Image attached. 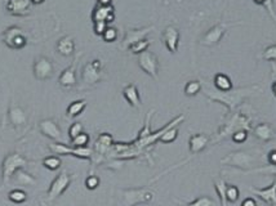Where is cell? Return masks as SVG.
Segmentation results:
<instances>
[{
	"mask_svg": "<svg viewBox=\"0 0 276 206\" xmlns=\"http://www.w3.org/2000/svg\"><path fill=\"white\" fill-rule=\"evenodd\" d=\"M254 90H258V86H245V88H236L227 90V92H219V90H209L205 89L204 94L207 95L209 99L214 100V102H219L222 105L227 107L228 112L234 111L238 106L242 105L243 100L247 97H249Z\"/></svg>",
	"mask_w": 276,
	"mask_h": 206,
	"instance_id": "1",
	"label": "cell"
},
{
	"mask_svg": "<svg viewBox=\"0 0 276 206\" xmlns=\"http://www.w3.org/2000/svg\"><path fill=\"white\" fill-rule=\"evenodd\" d=\"M252 129L250 125V119L248 118L247 115L243 114H235L233 115L230 119L227 120V123L223 124L221 126V129L217 133V138L214 139V143H218L221 140L227 139L228 137L234 134V133L239 132V130H247L249 132Z\"/></svg>",
	"mask_w": 276,
	"mask_h": 206,
	"instance_id": "2",
	"label": "cell"
},
{
	"mask_svg": "<svg viewBox=\"0 0 276 206\" xmlns=\"http://www.w3.org/2000/svg\"><path fill=\"white\" fill-rule=\"evenodd\" d=\"M27 164H29V160L20 152L15 151L7 153L6 158L3 159V163H2V182H3V184H8L13 175L16 174V172L20 169H25Z\"/></svg>",
	"mask_w": 276,
	"mask_h": 206,
	"instance_id": "3",
	"label": "cell"
},
{
	"mask_svg": "<svg viewBox=\"0 0 276 206\" xmlns=\"http://www.w3.org/2000/svg\"><path fill=\"white\" fill-rule=\"evenodd\" d=\"M120 206H135L140 203H150L155 197V192L150 188H127L120 191Z\"/></svg>",
	"mask_w": 276,
	"mask_h": 206,
	"instance_id": "4",
	"label": "cell"
},
{
	"mask_svg": "<svg viewBox=\"0 0 276 206\" xmlns=\"http://www.w3.org/2000/svg\"><path fill=\"white\" fill-rule=\"evenodd\" d=\"M104 76V63L101 60L90 61L81 69V83L85 86H95L102 81Z\"/></svg>",
	"mask_w": 276,
	"mask_h": 206,
	"instance_id": "5",
	"label": "cell"
},
{
	"mask_svg": "<svg viewBox=\"0 0 276 206\" xmlns=\"http://www.w3.org/2000/svg\"><path fill=\"white\" fill-rule=\"evenodd\" d=\"M2 40L8 48L21 50L27 45V36L18 26H9L2 34Z\"/></svg>",
	"mask_w": 276,
	"mask_h": 206,
	"instance_id": "6",
	"label": "cell"
},
{
	"mask_svg": "<svg viewBox=\"0 0 276 206\" xmlns=\"http://www.w3.org/2000/svg\"><path fill=\"white\" fill-rule=\"evenodd\" d=\"M71 182H72L71 175H70L66 170L60 173V174L52 180V183H51L48 191H47V201H48V202H55L60 196H62L65 192L67 191V188L70 187Z\"/></svg>",
	"mask_w": 276,
	"mask_h": 206,
	"instance_id": "7",
	"label": "cell"
},
{
	"mask_svg": "<svg viewBox=\"0 0 276 206\" xmlns=\"http://www.w3.org/2000/svg\"><path fill=\"white\" fill-rule=\"evenodd\" d=\"M239 25L238 23H226V22H219L217 25H214L213 27H210L202 37H200V40H199V44L203 46H214L222 40V37L226 35L227 30L230 29L231 26Z\"/></svg>",
	"mask_w": 276,
	"mask_h": 206,
	"instance_id": "8",
	"label": "cell"
},
{
	"mask_svg": "<svg viewBox=\"0 0 276 206\" xmlns=\"http://www.w3.org/2000/svg\"><path fill=\"white\" fill-rule=\"evenodd\" d=\"M32 75L37 81H47L55 75V65L45 56H37L32 63Z\"/></svg>",
	"mask_w": 276,
	"mask_h": 206,
	"instance_id": "9",
	"label": "cell"
},
{
	"mask_svg": "<svg viewBox=\"0 0 276 206\" xmlns=\"http://www.w3.org/2000/svg\"><path fill=\"white\" fill-rule=\"evenodd\" d=\"M138 66L145 74H147L149 76H151L153 79L158 80L159 77V69H160V65H159V60L156 57V55H154L153 52L146 50L141 55H138Z\"/></svg>",
	"mask_w": 276,
	"mask_h": 206,
	"instance_id": "10",
	"label": "cell"
},
{
	"mask_svg": "<svg viewBox=\"0 0 276 206\" xmlns=\"http://www.w3.org/2000/svg\"><path fill=\"white\" fill-rule=\"evenodd\" d=\"M49 149H52L57 154H71L83 160H89L93 156V149H90L89 147H69L61 142H56L55 144L49 146Z\"/></svg>",
	"mask_w": 276,
	"mask_h": 206,
	"instance_id": "11",
	"label": "cell"
},
{
	"mask_svg": "<svg viewBox=\"0 0 276 206\" xmlns=\"http://www.w3.org/2000/svg\"><path fill=\"white\" fill-rule=\"evenodd\" d=\"M253 156L249 154L245 151H235L228 153L224 159H222L221 163L223 165L228 166H235V168H239V169H249L250 166L253 165Z\"/></svg>",
	"mask_w": 276,
	"mask_h": 206,
	"instance_id": "12",
	"label": "cell"
},
{
	"mask_svg": "<svg viewBox=\"0 0 276 206\" xmlns=\"http://www.w3.org/2000/svg\"><path fill=\"white\" fill-rule=\"evenodd\" d=\"M8 121L16 130L26 128L29 124V115L26 114L25 109L17 103H11L8 109Z\"/></svg>",
	"mask_w": 276,
	"mask_h": 206,
	"instance_id": "13",
	"label": "cell"
},
{
	"mask_svg": "<svg viewBox=\"0 0 276 206\" xmlns=\"http://www.w3.org/2000/svg\"><path fill=\"white\" fill-rule=\"evenodd\" d=\"M39 130L44 137L49 138L51 140H55V142L62 140V130L53 119H43L39 121Z\"/></svg>",
	"mask_w": 276,
	"mask_h": 206,
	"instance_id": "14",
	"label": "cell"
},
{
	"mask_svg": "<svg viewBox=\"0 0 276 206\" xmlns=\"http://www.w3.org/2000/svg\"><path fill=\"white\" fill-rule=\"evenodd\" d=\"M31 0H8L6 11L15 17H26L31 13Z\"/></svg>",
	"mask_w": 276,
	"mask_h": 206,
	"instance_id": "15",
	"label": "cell"
},
{
	"mask_svg": "<svg viewBox=\"0 0 276 206\" xmlns=\"http://www.w3.org/2000/svg\"><path fill=\"white\" fill-rule=\"evenodd\" d=\"M154 30V26H147V27H142V29H129L125 32L123 41H121V48L129 49L132 44L137 43V41L146 39L147 35Z\"/></svg>",
	"mask_w": 276,
	"mask_h": 206,
	"instance_id": "16",
	"label": "cell"
},
{
	"mask_svg": "<svg viewBox=\"0 0 276 206\" xmlns=\"http://www.w3.org/2000/svg\"><path fill=\"white\" fill-rule=\"evenodd\" d=\"M161 39H163V43L172 55L177 53L179 45V31L175 26H167L163 34H161Z\"/></svg>",
	"mask_w": 276,
	"mask_h": 206,
	"instance_id": "17",
	"label": "cell"
},
{
	"mask_svg": "<svg viewBox=\"0 0 276 206\" xmlns=\"http://www.w3.org/2000/svg\"><path fill=\"white\" fill-rule=\"evenodd\" d=\"M78 60L79 57H76V60L74 61L72 65H70L69 67H66L64 71L61 72L60 76H58V84H60V86H62L65 89H70L78 84V76H76Z\"/></svg>",
	"mask_w": 276,
	"mask_h": 206,
	"instance_id": "18",
	"label": "cell"
},
{
	"mask_svg": "<svg viewBox=\"0 0 276 206\" xmlns=\"http://www.w3.org/2000/svg\"><path fill=\"white\" fill-rule=\"evenodd\" d=\"M92 21L97 22V21H105L107 23H111L115 21V9L112 6H96L92 11Z\"/></svg>",
	"mask_w": 276,
	"mask_h": 206,
	"instance_id": "19",
	"label": "cell"
},
{
	"mask_svg": "<svg viewBox=\"0 0 276 206\" xmlns=\"http://www.w3.org/2000/svg\"><path fill=\"white\" fill-rule=\"evenodd\" d=\"M123 97L124 99L127 100L128 105L133 109H141L142 106V99L141 94H140V90H138L137 85L135 84H128L123 88Z\"/></svg>",
	"mask_w": 276,
	"mask_h": 206,
	"instance_id": "20",
	"label": "cell"
},
{
	"mask_svg": "<svg viewBox=\"0 0 276 206\" xmlns=\"http://www.w3.org/2000/svg\"><path fill=\"white\" fill-rule=\"evenodd\" d=\"M257 197L271 206H276V178L267 188H249Z\"/></svg>",
	"mask_w": 276,
	"mask_h": 206,
	"instance_id": "21",
	"label": "cell"
},
{
	"mask_svg": "<svg viewBox=\"0 0 276 206\" xmlns=\"http://www.w3.org/2000/svg\"><path fill=\"white\" fill-rule=\"evenodd\" d=\"M209 135L203 134V133L191 135L190 140H189V151H190L191 154L200 153V152L207 148V146L209 144Z\"/></svg>",
	"mask_w": 276,
	"mask_h": 206,
	"instance_id": "22",
	"label": "cell"
},
{
	"mask_svg": "<svg viewBox=\"0 0 276 206\" xmlns=\"http://www.w3.org/2000/svg\"><path fill=\"white\" fill-rule=\"evenodd\" d=\"M253 134L257 139L262 140V142H270L275 137V129L271 126L268 123H261L253 129Z\"/></svg>",
	"mask_w": 276,
	"mask_h": 206,
	"instance_id": "23",
	"label": "cell"
},
{
	"mask_svg": "<svg viewBox=\"0 0 276 206\" xmlns=\"http://www.w3.org/2000/svg\"><path fill=\"white\" fill-rule=\"evenodd\" d=\"M56 49L60 53L61 56L64 57H71L75 52V41L71 36L66 35V36L61 37L58 40L57 45H56Z\"/></svg>",
	"mask_w": 276,
	"mask_h": 206,
	"instance_id": "24",
	"label": "cell"
},
{
	"mask_svg": "<svg viewBox=\"0 0 276 206\" xmlns=\"http://www.w3.org/2000/svg\"><path fill=\"white\" fill-rule=\"evenodd\" d=\"M12 179H15L17 186H25V187H34L36 186L37 180L32 174L27 173L25 169H20L16 172Z\"/></svg>",
	"mask_w": 276,
	"mask_h": 206,
	"instance_id": "25",
	"label": "cell"
},
{
	"mask_svg": "<svg viewBox=\"0 0 276 206\" xmlns=\"http://www.w3.org/2000/svg\"><path fill=\"white\" fill-rule=\"evenodd\" d=\"M85 109H86V100L85 99L74 100V102H71L69 106H67L66 116L69 119L78 118V116H80V115L85 111Z\"/></svg>",
	"mask_w": 276,
	"mask_h": 206,
	"instance_id": "26",
	"label": "cell"
},
{
	"mask_svg": "<svg viewBox=\"0 0 276 206\" xmlns=\"http://www.w3.org/2000/svg\"><path fill=\"white\" fill-rule=\"evenodd\" d=\"M213 84H214V88L219 92H227L234 88L231 79L224 74H216V76L213 79Z\"/></svg>",
	"mask_w": 276,
	"mask_h": 206,
	"instance_id": "27",
	"label": "cell"
},
{
	"mask_svg": "<svg viewBox=\"0 0 276 206\" xmlns=\"http://www.w3.org/2000/svg\"><path fill=\"white\" fill-rule=\"evenodd\" d=\"M202 89H203V85L200 81L190 80V81H187L186 85H185L183 92L187 97H195L196 94H199V93L202 92Z\"/></svg>",
	"mask_w": 276,
	"mask_h": 206,
	"instance_id": "28",
	"label": "cell"
},
{
	"mask_svg": "<svg viewBox=\"0 0 276 206\" xmlns=\"http://www.w3.org/2000/svg\"><path fill=\"white\" fill-rule=\"evenodd\" d=\"M43 166L45 169L51 170V172H56L62 166V160L56 154H51V156H47L43 160Z\"/></svg>",
	"mask_w": 276,
	"mask_h": 206,
	"instance_id": "29",
	"label": "cell"
},
{
	"mask_svg": "<svg viewBox=\"0 0 276 206\" xmlns=\"http://www.w3.org/2000/svg\"><path fill=\"white\" fill-rule=\"evenodd\" d=\"M8 200L13 203H23L27 200V193L21 188H15L9 191Z\"/></svg>",
	"mask_w": 276,
	"mask_h": 206,
	"instance_id": "30",
	"label": "cell"
},
{
	"mask_svg": "<svg viewBox=\"0 0 276 206\" xmlns=\"http://www.w3.org/2000/svg\"><path fill=\"white\" fill-rule=\"evenodd\" d=\"M226 182L223 179H216L214 180V188H216L217 193L219 196V201H221V206H227V198H226Z\"/></svg>",
	"mask_w": 276,
	"mask_h": 206,
	"instance_id": "31",
	"label": "cell"
},
{
	"mask_svg": "<svg viewBox=\"0 0 276 206\" xmlns=\"http://www.w3.org/2000/svg\"><path fill=\"white\" fill-rule=\"evenodd\" d=\"M150 45H151V41H150L146 37V39H142V40L132 44V45L129 46V50L132 52L133 55H141V53H144V52L149 50Z\"/></svg>",
	"mask_w": 276,
	"mask_h": 206,
	"instance_id": "32",
	"label": "cell"
},
{
	"mask_svg": "<svg viewBox=\"0 0 276 206\" xmlns=\"http://www.w3.org/2000/svg\"><path fill=\"white\" fill-rule=\"evenodd\" d=\"M185 206H216V201L210 198L209 196H200Z\"/></svg>",
	"mask_w": 276,
	"mask_h": 206,
	"instance_id": "33",
	"label": "cell"
},
{
	"mask_svg": "<svg viewBox=\"0 0 276 206\" xmlns=\"http://www.w3.org/2000/svg\"><path fill=\"white\" fill-rule=\"evenodd\" d=\"M239 196L240 192L238 187L234 186V184H228L226 187V198H227V202L235 203L238 201V198H239Z\"/></svg>",
	"mask_w": 276,
	"mask_h": 206,
	"instance_id": "34",
	"label": "cell"
},
{
	"mask_svg": "<svg viewBox=\"0 0 276 206\" xmlns=\"http://www.w3.org/2000/svg\"><path fill=\"white\" fill-rule=\"evenodd\" d=\"M89 134H86L85 132H83L81 134H79L78 137L71 140V147H86L88 143H89Z\"/></svg>",
	"mask_w": 276,
	"mask_h": 206,
	"instance_id": "35",
	"label": "cell"
},
{
	"mask_svg": "<svg viewBox=\"0 0 276 206\" xmlns=\"http://www.w3.org/2000/svg\"><path fill=\"white\" fill-rule=\"evenodd\" d=\"M112 146V137L110 134H107V133H104V134H101L100 137H98L97 142H96V147H102L105 149L110 148V147Z\"/></svg>",
	"mask_w": 276,
	"mask_h": 206,
	"instance_id": "36",
	"label": "cell"
},
{
	"mask_svg": "<svg viewBox=\"0 0 276 206\" xmlns=\"http://www.w3.org/2000/svg\"><path fill=\"white\" fill-rule=\"evenodd\" d=\"M118 36H119L118 30H116L115 27H111V26H109V27L105 30L104 34H102V39H104V41H106V43H114V41H116Z\"/></svg>",
	"mask_w": 276,
	"mask_h": 206,
	"instance_id": "37",
	"label": "cell"
},
{
	"mask_svg": "<svg viewBox=\"0 0 276 206\" xmlns=\"http://www.w3.org/2000/svg\"><path fill=\"white\" fill-rule=\"evenodd\" d=\"M83 132H84L83 124H81V123H72L71 125H70V128H69L70 140H72L74 138H76L79 134H81Z\"/></svg>",
	"mask_w": 276,
	"mask_h": 206,
	"instance_id": "38",
	"label": "cell"
},
{
	"mask_svg": "<svg viewBox=\"0 0 276 206\" xmlns=\"http://www.w3.org/2000/svg\"><path fill=\"white\" fill-rule=\"evenodd\" d=\"M262 58L266 61H276V44L266 46L265 50L262 52Z\"/></svg>",
	"mask_w": 276,
	"mask_h": 206,
	"instance_id": "39",
	"label": "cell"
},
{
	"mask_svg": "<svg viewBox=\"0 0 276 206\" xmlns=\"http://www.w3.org/2000/svg\"><path fill=\"white\" fill-rule=\"evenodd\" d=\"M100 183H101V180H100V178H98L97 175H89V177L85 179V187L88 189H90V191L97 188V187L100 186Z\"/></svg>",
	"mask_w": 276,
	"mask_h": 206,
	"instance_id": "40",
	"label": "cell"
},
{
	"mask_svg": "<svg viewBox=\"0 0 276 206\" xmlns=\"http://www.w3.org/2000/svg\"><path fill=\"white\" fill-rule=\"evenodd\" d=\"M109 27V23L105 22V21H97V22H93V31L98 36H102V34L105 32V30Z\"/></svg>",
	"mask_w": 276,
	"mask_h": 206,
	"instance_id": "41",
	"label": "cell"
},
{
	"mask_svg": "<svg viewBox=\"0 0 276 206\" xmlns=\"http://www.w3.org/2000/svg\"><path fill=\"white\" fill-rule=\"evenodd\" d=\"M248 138V132L247 130H239V132L234 133L231 135V139L235 142V143H244Z\"/></svg>",
	"mask_w": 276,
	"mask_h": 206,
	"instance_id": "42",
	"label": "cell"
},
{
	"mask_svg": "<svg viewBox=\"0 0 276 206\" xmlns=\"http://www.w3.org/2000/svg\"><path fill=\"white\" fill-rule=\"evenodd\" d=\"M256 4H259V6H263L268 12H270V15L272 16L273 20H276V16L272 11V0H253Z\"/></svg>",
	"mask_w": 276,
	"mask_h": 206,
	"instance_id": "43",
	"label": "cell"
},
{
	"mask_svg": "<svg viewBox=\"0 0 276 206\" xmlns=\"http://www.w3.org/2000/svg\"><path fill=\"white\" fill-rule=\"evenodd\" d=\"M267 160L268 163H270V165L276 166V149H272V151L268 152Z\"/></svg>",
	"mask_w": 276,
	"mask_h": 206,
	"instance_id": "44",
	"label": "cell"
},
{
	"mask_svg": "<svg viewBox=\"0 0 276 206\" xmlns=\"http://www.w3.org/2000/svg\"><path fill=\"white\" fill-rule=\"evenodd\" d=\"M240 206H257V201L252 197H248L243 201Z\"/></svg>",
	"mask_w": 276,
	"mask_h": 206,
	"instance_id": "45",
	"label": "cell"
},
{
	"mask_svg": "<svg viewBox=\"0 0 276 206\" xmlns=\"http://www.w3.org/2000/svg\"><path fill=\"white\" fill-rule=\"evenodd\" d=\"M97 4L98 6H112V0H97Z\"/></svg>",
	"mask_w": 276,
	"mask_h": 206,
	"instance_id": "46",
	"label": "cell"
},
{
	"mask_svg": "<svg viewBox=\"0 0 276 206\" xmlns=\"http://www.w3.org/2000/svg\"><path fill=\"white\" fill-rule=\"evenodd\" d=\"M45 0H31V3L34 4V6H39V4H43Z\"/></svg>",
	"mask_w": 276,
	"mask_h": 206,
	"instance_id": "47",
	"label": "cell"
},
{
	"mask_svg": "<svg viewBox=\"0 0 276 206\" xmlns=\"http://www.w3.org/2000/svg\"><path fill=\"white\" fill-rule=\"evenodd\" d=\"M271 89H272V93H273V95H275V97H276V81H275V83L272 84V86H271Z\"/></svg>",
	"mask_w": 276,
	"mask_h": 206,
	"instance_id": "48",
	"label": "cell"
}]
</instances>
